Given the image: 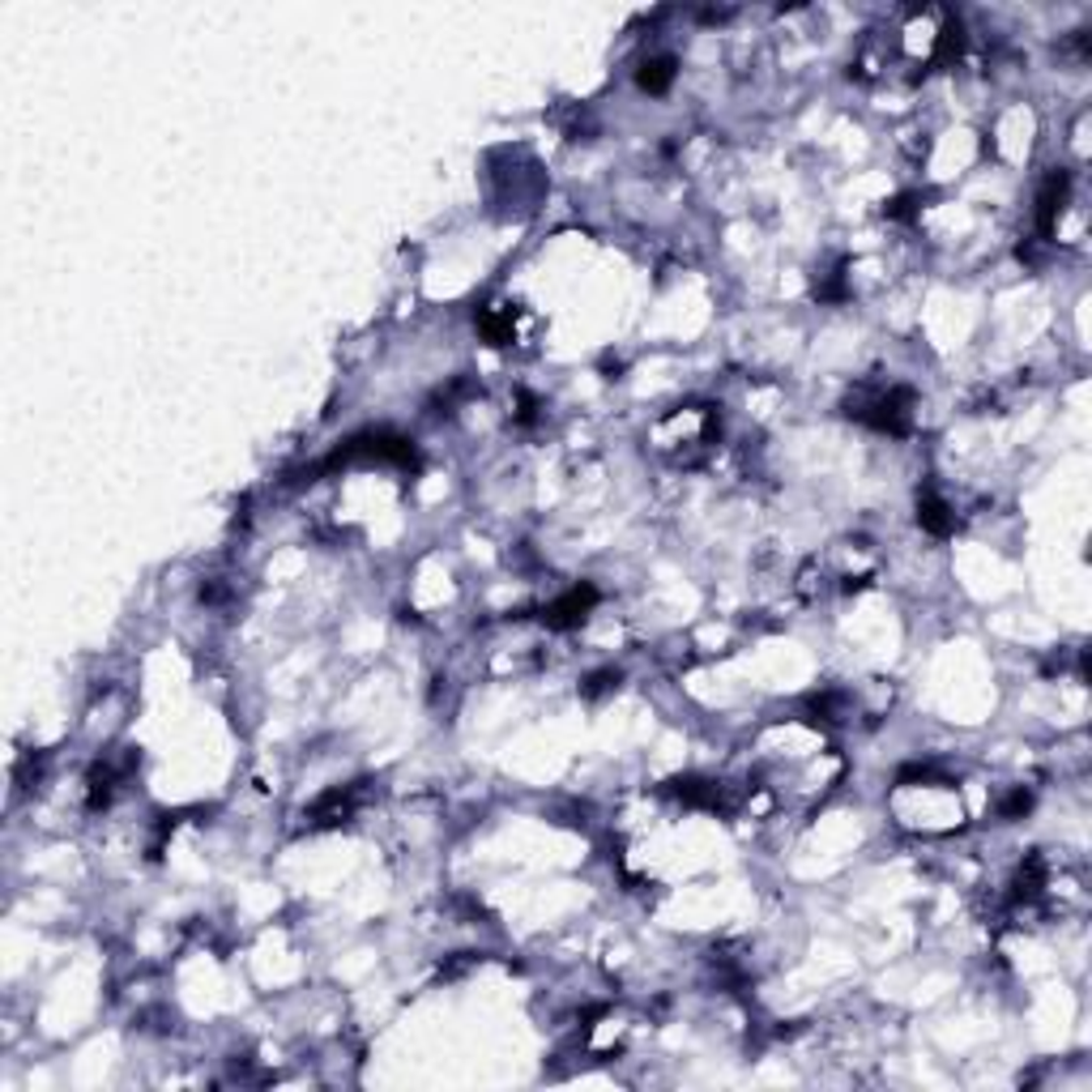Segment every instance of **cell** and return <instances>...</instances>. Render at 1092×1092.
<instances>
[{
    "instance_id": "1",
    "label": "cell",
    "mask_w": 1092,
    "mask_h": 1092,
    "mask_svg": "<svg viewBox=\"0 0 1092 1092\" xmlns=\"http://www.w3.org/2000/svg\"><path fill=\"white\" fill-rule=\"evenodd\" d=\"M909 406H914L909 389H888V393H875L870 402H858V410H850V415H858L867 427H875V431L905 435L909 422H914V410Z\"/></svg>"
},
{
    "instance_id": "2",
    "label": "cell",
    "mask_w": 1092,
    "mask_h": 1092,
    "mask_svg": "<svg viewBox=\"0 0 1092 1092\" xmlns=\"http://www.w3.org/2000/svg\"><path fill=\"white\" fill-rule=\"evenodd\" d=\"M594 607H598V589L594 585H576V589H568L559 602H550V607L543 610V623L555 627V632H568V627L581 623Z\"/></svg>"
},
{
    "instance_id": "3",
    "label": "cell",
    "mask_w": 1092,
    "mask_h": 1092,
    "mask_svg": "<svg viewBox=\"0 0 1092 1092\" xmlns=\"http://www.w3.org/2000/svg\"><path fill=\"white\" fill-rule=\"evenodd\" d=\"M1067 171H1059V175H1050L1046 179V188H1042V197H1037V230H1042V235H1055V223H1059V210H1062V201H1067Z\"/></svg>"
},
{
    "instance_id": "4",
    "label": "cell",
    "mask_w": 1092,
    "mask_h": 1092,
    "mask_svg": "<svg viewBox=\"0 0 1092 1092\" xmlns=\"http://www.w3.org/2000/svg\"><path fill=\"white\" fill-rule=\"evenodd\" d=\"M918 521H922V530H927V534H939V538L952 534V525H956L952 508H947L934 491H922V495H918Z\"/></svg>"
},
{
    "instance_id": "5",
    "label": "cell",
    "mask_w": 1092,
    "mask_h": 1092,
    "mask_svg": "<svg viewBox=\"0 0 1092 1092\" xmlns=\"http://www.w3.org/2000/svg\"><path fill=\"white\" fill-rule=\"evenodd\" d=\"M351 811H354V794H351V790H333V794H325V799L312 806V824H316V828L346 824V819H351Z\"/></svg>"
},
{
    "instance_id": "6",
    "label": "cell",
    "mask_w": 1092,
    "mask_h": 1092,
    "mask_svg": "<svg viewBox=\"0 0 1092 1092\" xmlns=\"http://www.w3.org/2000/svg\"><path fill=\"white\" fill-rule=\"evenodd\" d=\"M636 82H640V90H649V95H666L671 82H674V56L645 60V64H640V73H636Z\"/></svg>"
},
{
    "instance_id": "7",
    "label": "cell",
    "mask_w": 1092,
    "mask_h": 1092,
    "mask_svg": "<svg viewBox=\"0 0 1092 1092\" xmlns=\"http://www.w3.org/2000/svg\"><path fill=\"white\" fill-rule=\"evenodd\" d=\"M482 338L491 346L512 342V312H482Z\"/></svg>"
},
{
    "instance_id": "8",
    "label": "cell",
    "mask_w": 1092,
    "mask_h": 1092,
    "mask_svg": "<svg viewBox=\"0 0 1092 1092\" xmlns=\"http://www.w3.org/2000/svg\"><path fill=\"white\" fill-rule=\"evenodd\" d=\"M614 683H619V674H614V671H598V674H589V678H585V687H581V691H585V696H602V691H610Z\"/></svg>"
},
{
    "instance_id": "9",
    "label": "cell",
    "mask_w": 1092,
    "mask_h": 1092,
    "mask_svg": "<svg viewBox=\"0 0 1092 1092\" xmlns=\"http://www.w3.org/2000/svg\"><path fill=\"white\" fill-rule=\"evenodd\" d=\"M1029 803H1033L1029 794H1024V790H1016V794H1011V799L1003 803V815H1024V811H1029Z\"/></svg>"
}]
</instances>
